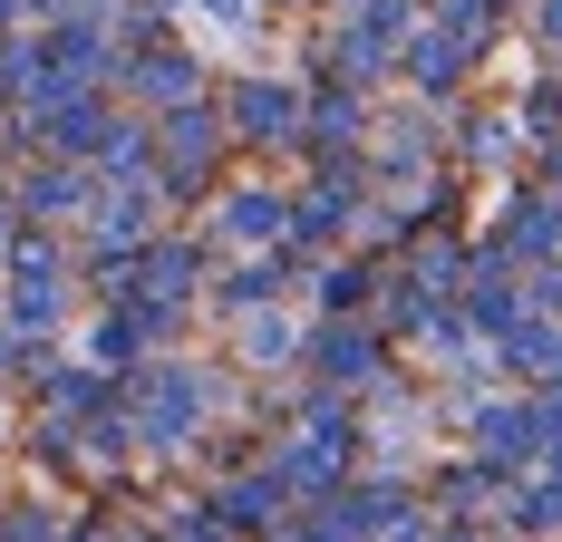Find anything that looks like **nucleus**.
Returning a JSON list of instances; mask_svg holds the SVG:
<instances>
[{"label": "nucleus", "mask_w": 562, "mask_h": 542, "mask_svg": "<svg viewBox=\"0 0 562 542\" xmlns=\"http://www.w3.org/2000/svg\"><path fill=\"white\" fill-rule=\"evenodd\" d=\"M194 417H204V387L184 379V369H146V387H136V427L156 436V445H184Z\"/></svg>", "instance_id": "obj_1"}, {"label": "nucleus", "mask_w": 562, "mask_h": 542, "mask_svg": "<svg viewBox=\"0 0 562 542\" xmlns=\"http://www.w3.org/2000/svg\"><path fill=\"white\" fill-rule=\"evenodd\" d=\"M204 165H214V116L204 108H166L156 116V174H166V184H194Z\"/></svg>", "instance_id": "obj_2"}, {"label": "nucleus", "mask_w": 562, "mask_h": 542, "mask_svg": "<svg viewBox=\"0 0 562 542\" xmlns=\"http://www.w3.org/2000/svg\"><path fill=\"white\" fill-rule=\"evenodd\" d=\"M291 88H262V78H243V88H233V136H262V146H272V136H291Z\"/></svg>", "instance_id": "obj_3"}, {"label": "nucleus", "mask_w": 562, "mask_h": 542, "mask_svg": "<svg viewBox=\"0 0 562 542\" xmlns=\"http://www.w3.org/2000/svg\"><path fill=\"white\" fill-rule=\"evenodd\" d=\"M465 58H475V39H456V30H427V39H407V68H417L427 88H447Z\"/></svg>", "instance_id": "obj_4"}, {"label": "nucleus", "mask_w": 562, "mask_h": 542, "mask_svg": "<svg viewBox=\"0 0 562 542\" xmlns=\"http://www.w3.org/2000/svg\"><path fill=\"white\" fill-rule=\"evenodd\" d=\"M533 427H543V417H524V407H485V465H514V455H524V445H533Z\"/></svg>", "instance_id": "obj_5"}, {"label": "nucleus", "mask_w": 562, "mask_h": 542, "mask_svg": "<svg viewBox=\"0 0 562 542\" xmlns=\"http://www.w3.org/2000/svg\"><path fill=\"white\" fill-rule=\"evenodd\" d=\"M311 359H321V379H369V369H379V349H369L359 329H321Z\"/></svg>", "instance_id": "obj_6"}, {"label": "nucleus", "mask_w": 562, "mask_h": 542, "mask_svg": "<svg viewBox=\"0 0 562 542\" xmlns=\"http://www.w3.org/2000/svg\"><path fill=\"white\" fill-rule=\"evenodd\" d=\"M349 214H359V184H339V174H330V184H321V194L301 204V242H321V233H339Z\"/></svg>", "instance_id": "obj_7"}, {"label": "nucleus", "mask_w": 562, "mask_h": 542, "mask_svg": "<svg viewBox=\"0 0 562 542\" xmlns=\"http://www.w3.org/2000/svg\"><path fill=\"white\" fill-rule=\"evenodd\" d=\"M224 223L243 233V242H272L291 214H281V194H262V184H252V194H233V214H224Z\"/></svg>", "instance_id": "obj_8"}, {"label": "nucleus", "mask_w": 562, "mask_h": 542, "mask_svg": "<svg viewBox=\"0 0 562 542\" xmlns=\"http://www.w3.org/2000/svg\"><path fill=\"white\" fill-rule=\"evenodd\" d=\"M505 359H514V369H533V379H562V329H514Z\"/></svg>", "instance_id": "obj_9"}, {"label": "nucleus", "mask_w": 562, "mask_h": 542, "mask_svg": "<svg viewBox=\"0 0 562 542\" xmlns=\"http://www.w3.org/2000/svg\"><path fill=\"white\" fill-rule=\"evenodd\" d=\"M272 504H281V475H262V485H233V494H224L233 523H272Z\"/></svg>", "instance_id": "obj_10"}, {"label": "nucleus", "mask_w": 562, "mask_h": 542, "mask_svg": "<svg viewBox=\"0 0 562 542\" xmlns=\"http://www.w3.org/2000/svg\"><path fill=\"white\" fill-rule=\"evenodd\" d=\"M136 88H146V98H184V88H194V58H146Z\"/></svg>", "instance_id": "obj_11"}, {"label": "nucleus", "mask_w": 562, "mask_h": 542, "mask_svg": "<svg viewBox=\"0 0 562 542\" xmlns=\"http://www.w3.org/2000/svg\"><path fill=\"white\" fill-rule=\"evenodd\" d=\"M68 204H78V174H68V165L30 174V214H68Z\"/></svg>", "instance_id": "obj_12"}, {"label": "nucleus", "mask_w": 562, "mask_h": 542, "mask_svg": "<svg viewBox=\"0 0 562 542\" xmlns=\"http://www.w3.org/2000/svg\"><path fill=\"white\" fill-rule=\"evenodd\" d=\"M311 126H321V146H349V136H359V98H321Z\"/></svg>", "instance_id": "obj_13"}, {"label": "nucleus", "mask_w": 562, "mask_h": 542, "mask_svg": "<svg viewBox=\"0 0 562 542\" xmlns=\"http://www.w3.org/2000/svg\"><path fill=\"white\" fill-rule=\"evenodd\" d=\"M184 281H194V252H184V242H166V252H156V262H146V291H184Z\"/></svg>", "instance_id": "obj_14"}, {"label": "nucleus", "mask_w": 562, "mask_h": 542, "mask_svg": "<svg viewBox=\"0 0 562 542\" xmlns=\"http://www.w3.org/2000/svg\"><path fill=\"white\" fill-rule=\"evenodd\" d=\"M224 291H233V301H272L281 281H272V262H243V271H233V281H224Z\"/></svg>", "instance_id": "obj_15"}, {"label": "nucleus", "mask_w": 562, "mask_h": 542, "mask_svg": "<svg viewBox=\"0 0 562 542\" xmlns=\"http://www.w3.org/2000/svg\"><path fill=\"white\" fill-rule=\"evenodd\" d=\"M359 291H369V271H349V262L321 271V301H330V310H339V301H359Z\"/></svg>", "instance_id": "obj_16"}, {"label": "nucleus", "mask_w": 562, "mask_h": 542, "mask_svg": "<svg viewBox=\"0 0 562 542\" xmlns=\"http://www.w3.org/2000/svg\"><path fill=\"white\" fill-rule=\"evenodd\" d=\"M194 10H204V20H224V30H243V10H252V0H194Z\"/></svg>", "instance_id": "obj_17"}, {"label": "nucleus", "mask_w": 562, "mask_h": 542, "mask_svg": "<svg viewBox=\"0 0 562 542\" xmlns=\"http://www.w3.org/2000/svg\"><path fill=\"white\" fill-rule=\"evenodd\" d=\"M175 542H224V533L214 523H175Z\"/></svg>", "instance_id": "obj_18"}, {"label": "nucleus", "mask_w": 562, "mask_h": 542, "mask_svg": "<svg viewBox=\"0 0 562 542\" xmlns=\"http://www.w3.org/2000/svg\"><path fill=\"white\" fill-rule=\"evenodd\" d=\"M543 39H562V0H543Z\"/></svg>", "instance_id": "obj_19"}, {"label": "nucleus", "mask_w": 562, "mask_h": 542, "mask_svg": "<svg viewBox=\"0 0 562 542\" xmlns=\"http://www.w3.org/2000/svg\"><path fill=\"white\" fill-rule=\"evenodd\" d=\"M543 301H553V310H562V271H543Z\"/></svg>", "instance_id": "obj_20"}, {"label": "nucleus", "mask_w": 562, "mask_h": 542, "mask_svg": "<svg viewBox=\"0 0 562 542\" xmlns=\"http://www.w3.org/2000/svg\"><path fill=\"white\" fill-rule=\"evenodd\" d=\"M10 10H30V0H0V20H10Z\"/></svg>", "instance_id": "obj_21"}]
</instances>
